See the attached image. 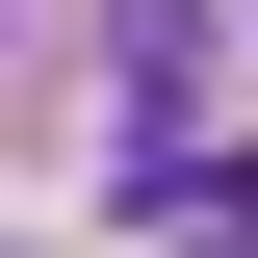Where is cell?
I'll return each instance as SVG.
<instances>
[{
    "mask_svg": "<svg viewBox=\"0 0 258 258\" xmlns=\"http://www.w3.org/2000/svg\"><path fill=\"white\" fill-rule=\"evenodd\" d=\"M181 258H258V155H207V181H181Z\"/></svg>",
    "mask_w": 258,
    "mask_h": 258,
    "instance_id": "obj_1",
    "label": "cell"
}]
</instances>
